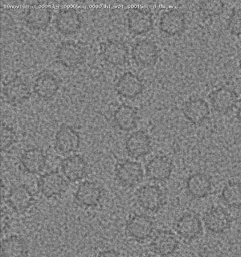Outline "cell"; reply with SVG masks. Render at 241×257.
I'll list each match as a JSON object with an SVG mask.
<instances>
[{"mask_svg": "<svg viewBox=\"0 0 241 257\" xmlns=\"http://www.w3.org/2000/svg\"><path fill=\"white\" fill-rule=\"evenodd\" d=\"M166 199L164 191L157 185H143L136 192L139 206L145 211L152 213L160 211L164 206Z\"/></svg>", "mask_w": 241, "mask_h": 257, "instance_id": "obj_1", "label": "cell"}, {"mask_svg": "<svg viewBox=\"0 0 241 257\" xmlns=\"http://www.w3.org/2000/svg\"><path fill=\"white\" fill-rule=\"evenodd\" d=\"M202 220L195 212H186L176 220L175 230L180 238L185 241L195 240L202 234Z\"/></svg>", "mask_w": 241, "mask_h": 257, "instance_id": "obj_2", "label": "cell"}, {"mask_svg": "<svg viewBox=\"0 0 241 257\" xmlns=\"http://www.w3.org/2000/svg\"><path fill=\"white\" fill-rule=\"evenodd\" d=\"M103 196V189L100 184L86 180L81 182L78 187L74 199L81 207L94 208L100 204Z\"/></svg>", "mask_w": 241, "mask_h": 257, "instance_id": "obj_3", "label": "cell"}, {"mask_svg": "<svg viewBox=\"0 0 241 257\" xmlns=\"http://www.w3.org/2000/svg\"><path fill=\"white\" fill-rule=\"evenodd\" d=\"M154 220L145 214H136L127 221L126 231L131 238L138 242H143L154 235Z\"/></svg>", "mask_w": 241, "mask_h": 257, "instance_id": "obj_4", "label": "cell"}, {"mask_svg": "<svg viewBox=\"0 0 241 257\" xmlns=\"http://www.w3.org/2000/svg\"><path fill=\"white\" fill-rule=\"evenodd\" d=\"M116 180L123 187H133L142 181L144 171L140 163L131 160H123L116 165Z\"/></svg>", "mask_w": 241, "mask_h": 257, "instance_id": "obj_5", "label": "cell"}, {"mask_svg": "<svg viewBox=\"0 0 241 257\" xmlns=\"http://www.w3.org/2000/svg\"><path fill=\"white\" fill-rule=\"evenodd\" d=\"M37 186L42 195L48 199L60 197L68 187L67 180L57 171L48 172L41 175Z\"/></svg>", "mask_w": 241, "mask_h": 257, "instance_id": "obj_6", "label": "cell"}, {"mask_svg": "<svg viewBox=\"0 0 241 257\" xmlns=\"http://www.w3.org/2000/svg\"><path fill=\"white\" fill-rule=\"evenodd\" d=\"M204 225L211 233L221 234L229 230L232 225L230 213L221 206H213L206 212Z\"/></svg>", "mask_w": 241, "mask_h": 257, "instance_id": "obj_7", "label": "cell"}, {"mask_svg": "<svg viewBox=\"0 0 241 257\" xmlns=\"http://www.w3.org/2000/svg\"><path fill=\"white\" fill-rule=\"evenodd\" d=\"M179 242L176 234L170 230H159L154 234L150 247L152 252L161 257L172 256L176 252Z\"/></svg>", "mask_w": 241, "mask_h": 257, "instance_id": "obj_8", "label": "cell"}, {"mask_svg": "<svg viewBox=\"0 0 241 257\" xmlns=\"http://www.w3.org/2000/svg\"><path fill=\"white\" fill-rule=\"evenodd\" d=\"M186 27V19L183 12L176 8L166 10L161 15L159 28L161 32L174 37L183 34Z\"/></svg>", "mask_w": 241, "mask_h": 257, "instance_id": "obj_9", "label": "cell"}, {"mask_svg": "<svg viewBox=\"0 0 241 257\" xmlns=\"http://www.w3.org/2000/svg\"><path fill=\"white\" fill-rule=\"evenodd\" d=\"M127 19L128 29L135 35L147 34L153 29V15L148 9H131L128 11Z\"/></svg>", "mask_w": 241, "mask_h": 257, "instance_id": "obj_10", "label": "cell"}, {"mask_svg": "<svg viewBox=\"0 0 241 257\" xmlns=\"http://www.w3.org/2000/svg\"><path fill=\"white\" fill-rule=\"evenodd\" d=\"M211 107L218 114L229 113L236 107L238 102V95L231 88H218L209 95Z\"/></svg>", "mask_w": 241, "mask_h": 257, "instance_id": "obj_11", "label": "cell"}, {"mask_svg": "<svg viewBox=\"0 0 241 257\" xmlns=\"http://www.w3.org/2000/svg\"><path fill=\"white\" fill-rule=\"evenodd\" d=\"M86 57L84 48L74 41L61 43L57 50V59L67 68H74L82 63Z\"/></svg>", "mask_w": 241, "mask_h": 257, "instance_id": "obj_12", "label": "cell"}, {"mask_svg": "<svg viewBox=\"0 0 241 257\" xmlns=\"http://www.w3.org/2000/svg\"><path fill=\"white\" fill-rule=\"evenodd\" d=\"M173 163L169 156L157 155L146 165V174L152 181L162 182L172 175Z\"/></svg>", "mask_w": 241, "mask_h": 257, "instance_id": "obj_13", "label": "cell"}, {"mask_svg": "<svg viewBox=\"0 0 241 257\" xmlns=\"http://www.w3.org/2000/svg\"><path fill=\"white\" fill-rule=\"evenodd\" d=\"M81 137L79 133L68 124H62L55 135V147L62 154L77 152L80 147Z\"/></svg>", "mask_w": 241, "mask_h": 257, "instance_id": "obj_14", "label": "cell"}, {"mask_svg": "<svg viewBox=\"0 0 241 257\" xmlns=\"http://www.w3.org/2000/svg\"><path fill=\"white\" fill-rule=\"evenodd\" d=\"M212 180L204 173L197 172L189 175L185 180V189L190 197L202 199L207 197L212 191Z\"/></svg>", "mask_w": 241, "mask_h": 257, "instance_id": "obj_15", "label": "cell"}, {"mask_svg": "<svg viewBox=\"0 0 241 257\" xmlns=\"http://www.w3.org/2000/svg\"><path fill=\"white\" fill-rule=\"evenodd\" d=\"M132 57L135 63L144 67H150L157 62L159 49L151 40L144 39L135 43L132 49Z\"/></svg>", "mask_w": 241, "mask_h": 257, "instance_id": "obj_16", "label": "cell"}, {"mask_svg": "<svg viewBox=\"0 0 241 257\" xmlns=\"http://www.w3.org/2000/svg\"><path fill=\"white\" fill-rule=\"evenodd\" d=\"M34 194L26 185L14 186L7 196V202L16 212L27 211L34 205Z\"/></svg>", "mask_w": 241, "mask_h": 257, "instance_id": "obj_17", "label": "cell"}, {"mask_svg": "<svg viewBox=\"0 0 241 257\" xmlns=\"http://www.w3.org/2000/svg\"><path fill=\"white\" fill-rule=\"evenodd\" d=\"M125 146L130 156L139 159L150 154L152 149V142L148 134L139 130L128 137Z\"/></svg>", "mask_w": 241, "mask_h": 257, "instance_id": "obj_18", "label": "cell"}, {"mask_svg": "<svg viewBox=\"0 0 241 257\" xmlns=\"http://www.w3.org/2000/svg\"><path fill=\"white\" fill-rule=\"evenodd\" d=\"M55 25L62 34L69 36L76 34L82 25L80 14L74 8L62 9L57 15Z\"/></svg>", "mask_w": 241, "mask_h": 257, "instance_id": "obj_19", "label": "cell"}, {"mask_svg": "<svg viewBox=\"0 0 241 257\" xmlns=\"http://www.w3.org/2000/svg\"><path fill=\"white\" fill-rule=\"evenodd\" d=\"M60 168L62 175L67 180L75 182L86 176L88 164L83 156L76 154L62 160Z\"/></svg>", "mask_w": 241, "mask_h": 257, "instance_id": "obj_20", "label": "cell"}, {"mask_svg": "<svg viewBox=\"0 0 241 257\" xmlns=\"http://www.w3.org/2000/svg\"><path fill=\"white\" fill-rule=\"evenodd\" d=\"M6 101L12 105H19L30 98L29 86L22 78L16 77L5 85L3 91Z\"/></svg>", "mask_w": 241, "mask_h": 257, "instance_id": "obj_21", "label": "cell"}, {"mask_svg": "<svg viewBox=\"0 0 241 257\" xmlns=\"http://www.w3.org/2000/svg\"><path fill=\"white\" fill-rule=\"evenodd\" d=\"M184 117L191 124H202L209 117L210 108L207 101L202 98H193L185 102L183 108Z\"/></svg>", "mask_w": 241, "mask_h": 257, "instance_id": "obj_22", "label": "cell"}, {"mask_svg": "<svg viewBox=\"0 0 241 257\" xmlns=\"http://www.w3.org/2000/svg\"><path fill=\"white\" fill-rule=\"evenodd\" d=\"M46 156L39 148H30L22 153L20 163L24 171L29 174H39L46 166Z\"/></svg>", "mask_w": 241, "mask_h": 257, "instance_id": "obj_23", "label": "cell"}, {"mask_svg": "<svg viewBox=\"0 0 241 257\" xmlns=\"http://www.w3.org/2000/svg\"><path fill=\"white\" fill-rule=\"evenodd\" d=\"M144 85L138 76L131 72H125L116 83V91L123 98L133 99L143 91Z\"/></svg>", "mask_w": 241, "mask_h": 257, "instance_id": "obj_24", "label": "cell"}, {"mask_svg": "<svg viewBox=\"0 0 241 257\" xmlns=\"http://www.w3.org/2000/svg\"><path fill=\"white\" fill-rule=\"evenodd\" d=\"M102 55L107 63L114 66H120L128 60L129 50L123 42L110 40L104 43Z\"/></svg>", "mask_w": 241, "mask_h": 257, "instance_id": "obj_25", "label": "cell"}, {"mask_svg": "<svg viewBox=\"0 0 241 257\" xmlns=\"http://www.w3.org/2000/svg\"><path fill=\"white\" fill-rule=\"evenodd\" d=\"M59 81L56 76L48 72L39 74L34 83V91L39 98L48 100L58 91Z\"/></svg>", "mask_w": 241, "mask_h": 257, "instance_id": "obj_26", "label": "cell"}, {"mask_svg": "<svg viewBox=\"0 0 241 257\" xmlns=\"http://www.w3.org/2000/svg\"><path fill=\"white\" fill-rule=\"evenodd\" d=\"M113 119L119 130L129 132L138 124V111L131 106L121 105L114 112Z\"/></svg>", "mask_w": 241, "mask_h": 257, "instance_id": "obj_27", "label": "cell"}, {"mask_svg": "<svg viewBox=\"0 0 241 257\" xmlns=\"http://www.w3.org/2000/svg\"><path fill=\"white\" fill-rule=\"evenodd\" d=\"M28 253L27 243L20 236L11 235L2 242V257H27Z\"/></svg>", "mask_w": 241, "mask_h": 257, "instance_id": "obj_28", "label": "cell"}, {"mask_svg": "<svg viewBox=\"0 0 241 257\" xmlns=\"http://www.w3.org/2000/svg\"><path fill=\"white\" fill-rule=\"evenodd\" d=\"M52 19V12L48 8H33L28 10L25 21L28 27L34 30H43L48 27Z\"/></svg>", "mask_w": 241, "mask_h": 257, "instance_id": "obj_29", "label": "cell"}, {"mask_svg": "<svg viewBox=\"0 0 241 257\" xmlns=\"http://www.w3.org/2000/svg\"><path fill=\"white\" fill-rule=\"evenodd\" d=\"M221 198L228 207L241 208V182L235 180L227 182L222 188Z\"/></svg>", "mask_w": 241, "mask_h": 257, "instance_id": "obj_30", "label": "cell"}, {"mask_svg": "<svg viewBox=\"0 0 241 257\" xmlns=\"http://www.w3.org/2000/svg\"><path fill=\"white\" fill-rule=\"evenodd\" d=\"M225 4L221 0L202 1L199 4V12L204 18H213L221 15L224 11Z\"/></svg>", "mask_w": 241, "mask_h": 257, "instance_id": "obj_31", "label": "cell"}, {"mask_svg": "<svg viewBox=\"0 0 241 257\" xmlns=\"http://www.w3.org/2000/svg\"><path fill=\"white\" fill-rule=\"evenodd\" d=\"M1 149L2 151H7L15 143L17 135L15 131L11 126L3 124L1 127Z\"/></svg>", "mask_w": 241, "mask_h": 257, "instance_id": "obj_32", "label": "cell"}, {"mask_svg": "<svg viewBox=\"0 0 241 257\" xmlns=\"http://www.w3.org/2000/svg\"><path fill=\"white\" fill-rule=\"evenodd\" d=\"M228 29L233 36L241 37V8L232 12L228 21Z\"/></svg>", "mask_w": 241, "mask_h": 257, "instance_id": "obj_33", "label": "cell"}, {"mask_svg": "<svg viewBox=\"0 0 241 257\" xmlns=\"http://www.w3.org/2000/svg\"><path fill=\"white\" fill-rule=\"evenodd\" d=\"M96 257H123L118 251L115 249H106L100 251Z\"/></svg>", "mask_w": 241, "mask_h": 257, "instance_id": "obj_34", "label": "cell"}, {"mask_svg": "<svg viewBox=\"0 0 241 257\" xmlns=\"http://www.w3.org/2000/svg\"><path fill=\"white\" fill-rule=\"evenodd\" d=\"M236 117L239 124L241 125V106L237 111Z\"/></svg>", "mask_w": 241, "mask_h": 257, "instance_id": "obj_35", "label": "cell"}, {"mask_svg": "<svg viewBox=\"0 0 241 257\" xmlns=\"http://www.w3.org/2000/svg\"><path fill=\"white\" fill-rule=\"evenodd\" d=\"M240 72H241V60L240 62Z\"/></svg>", "mask_w": 241, "mask_h": 257, "instance_id": "obj_36", "label": "cell"}, {"mask_svg": "<svg viewBox=\"0 0 241 257\" xmlns=\"http://www.w3.org/2000/svg\"><path fill=\"white\" fill-rule=\"evenodd\" d=\"M144 257H153V256H144Z\"/></svg>", "mask_w": 241, "mask_h": 257, "instance_id": "obj_37", "label": "cell"}]
</instances>
